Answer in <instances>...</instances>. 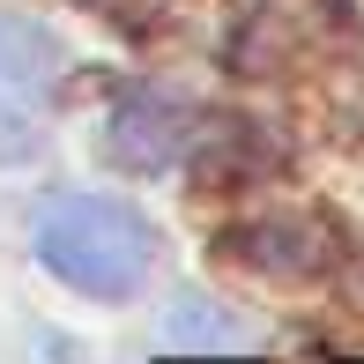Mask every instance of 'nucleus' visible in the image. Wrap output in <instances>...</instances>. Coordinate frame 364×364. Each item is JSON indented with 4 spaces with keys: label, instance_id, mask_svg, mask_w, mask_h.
Here are the masks:
<instances>
[{
    "label": "nucleus",
    "instance_id": "nucleus-4",
    "mask_svg": "<svg viewBox=\"0 0 364 364\" xmlns=\"http://www.w3.org/2000/svg\"><path fill=\"white\" fill-rule=\"evenodd\" d=\"M171 335H186V342H238V335H230V320H223V305H201V297H178Z\"/></svg>",
    "mask_w": 364,
    "mask_h": 364
},
{
    "label": "nucleus",
    "instance_id": "nucleus-3",
    "mask_svg": "<svg viewBox=\"0 0 364 364\" xmlns=\"http://www.w3.org/2000/svg\"><path fill=\"white\" fill-rule=\"evenodd\" d=\"M186 119L193 112L178 105V97L164 90H134L119 112H112V164H127V171H164V164H178V149H186Z\"/></svg>",
    "mask_w": 364,
    "mask_h": 364
},
{
    "label": "nucleus",
    "instance_id": "nucleus-2",
    "mask_svg": "<svg viewBox=\"0 0 364 364\" xmlns=\"http://www.w3.org/2000/svg\"><path fill=\"white\" fill-rule=\"evenodd\" d=\"M60 90V38L30 15H0V156L38 149V112Z\"/></svg>",
    "mask_w": 364,
    "mask_h": 364
},
{
    "label": "nucleus",
    "instance_id": "nucleus-1",
    "mask_svg": "<svg viewBox=\"0 0 364 364\" xmlns=\"http://www.w3.org/2000/svg\"><path fill=\"white\" fill-rule=\"evenodd\" d=\"M30 245H38L45 275H60L82 297H134L156 268V230L134 201H112V193H53L30 223Z\"/></svg>",
    "mask_w": 364,
    "mask_h": 364
}]
</instances>
